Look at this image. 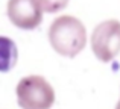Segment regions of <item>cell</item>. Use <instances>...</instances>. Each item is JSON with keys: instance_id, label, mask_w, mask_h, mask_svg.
Here are the masks:
<instances>
[{"instance_id": "cell-7", "label": "cell", "mask_w": 120, "mask_h": 109, "mask_svg": "<svg viewBox=\"0 0 120 109\" xmlns=\"http://www.w3.org/2000/svg\"><path fill=\"white\" fill-rule=\"evenodd\" d=\"M116 109H120V98H119V102H117V105H116Z\"/></svg>"}, {"instance_id": "cell-4", "label": "cell", "mask_w": 120, "mask_h": 109, "mask_svg": "<svg viewBox=\"0 0 120 109\" xmlns=\"http://www.w3.org/2000/svg\"><path fill=\"white\" fill-rule=\"evenodd\" d=\"M8 18L21 30H34L43 21V9L37 0H8Z\"/></svg>"}, {"instance_id": "cell-5", "label": "cell", "mask_w": 120, "mask_h": 109, "mask_svg": "<svg viewBox=\"0 0 120 109\" xmlns=\"http://www.w3.org/2000/svg\"><path fill=\"white\" fill-rule=\"evenodd\" d=\"M18 49L12 38L0 35V73H9L17 65Z\"/></svg>"}, {"instance_id": "cell-1", "label": "cell", "mask_w": 120, "mask_h": 109, "mask_svg": "<svg viewBox=\"0 0 120 109\" xmlns=\"http://www.w3.org/2000/svg\"><path fill=\"white\" fill-rule=\"evenodd\" d=\"M47 36L52 49L64 58H75L87 46V29L79 18L73 15L55 18L49 27Z\"/></svg>"}, {"instance_id": "cell-3", "label": "cell", "mask_w": 120, "mask_h": 109, "mask_svg": "<svg viewBox=\"0 0 120 109\" xmlns=\"http://www.w3.org/2000/svg\"><path fill=\"white\" fill-rule=\"evenodd\" d=\"M91 50L100 62H111L120 53V21L105 20L94 27L90 38Z\"/></svg>"}, {"instance_id": "cell-6", "label": "cell", "mask_w": 120, "mask_h": 109, "mask_svg": "<svg viewBox=\"0 0 120 109\" xmlns=\"http://www.w3.org/2000/svg\"><path fill=\"white\" fill-rule=\"evenodd\" d=\"M68 2L70 0H37L43 12H47V14H56V12L65 9Z\"/></svg>"}, {"instance_id": "cell-2", "label": "cell", "mask_w": 120, "mask_h": 109, "mask_svg": "<svg viewBox=\"0 0 120 109\" xmlns=\"http://www.w3.org/2000/svg\"><path fill=\"white\" fill-rule=\"evenodd\" d=\"M17 103L21 109H50L55 103L53 86L38 74H30L17 83Z\"/></svg>"}]
</instances>
